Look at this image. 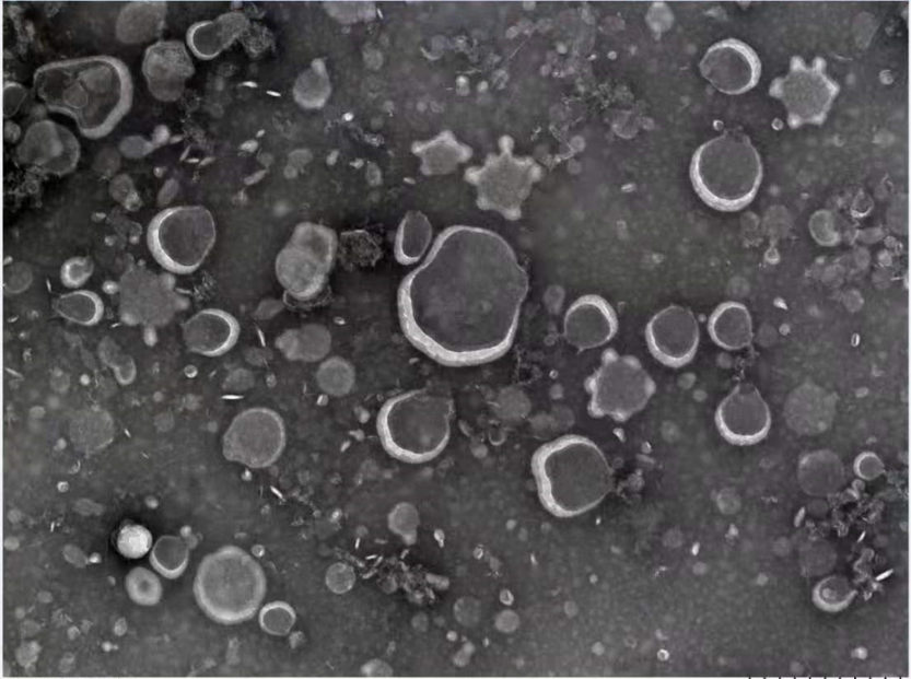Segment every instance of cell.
Listing matches in <instances>:
<instances>
[{
	"label": "cell",
	"mask_w": 911,
	"mask_h": 679,
	"mask_svg": "<svg viewBox=\"0 0 911 679\" xmlns=\"http://www.w3.org/2000/svg\"><path fill=\"white\" fill-rule=\"evenodd\" d=\"M617 328L616 312L605 298L595 294L575 300L563 318V336L579 350L605 344L615 336Z\"/></svg>",
	"instance_id": "e0dca14e"
},
{
	"label": "cell",
	"mask_w": 911,
	"mask_h": 679,
	"mask_svg": "<svg viewBox=\"0 0 911 679\" xmlns=\"http://www.w3.org/2000/svg\"><path fill=\"white\" fill-rule=\"evenodd\" d=\"M587 389L593 415L624 421L644 408L655 391V383L635 356L610 349L587 379Z\"/></svg>",
	"instance_id": "9c48e42d"
},
{
	"label": "cell",
	"mask_w": 911,
	"mask_h": 679,
	"mask_svg": "<svg viewBox=\"0 0 911 679\" xmlns=\"http://www.w3.org/2000/svg\"><path fill=\"white\" fill-rule=\"evenodd\" d=\"M285 441L281 415L270 408L253 407L232 420L223 436V454L229 460L262 468L281 456Z\"/></svg>",
	"instance_id": "8fae6325"
},
{
	"label": "cell",
	"mask_w": 911,
	"mask_h": 679,
	"mask_svg": "<svg viewBox=\"0 0 911 679\" xmlns=\"http://www.w3.org/2000/svg\"><path fill=\"white\" fill-rule=\"evenodd\" d=\"M3 95L4 117H9L16 113L25 98L26 92L21 84L8 82L4 84Z\"/></svg>",
	"instance_id": "4dcf8cb0"
},
{
	"label": "cell",
	"mask_w": 911,
	"mask_h": 679,
	"mask_svg": "<svg viewBox=\"0 0 911 679\" xmlns=\"http://www.w3.org/2000/svg\"><path fill=\"white\" fill-rule=\"evenodd\" d=\"M696 192L710 207L735 211L756 196L762 179L760 155L748 136L726 131L700 145L691 159Z\"/></svg>",
	"instance_id": "5b68a950"
},
{
	"label": "cell",
	"mask_w": 911,
	"mask_h": 679,
	"mask_svg": "<svg viewBox=\"0 0 911 679\" xmlns=\"http://www.w3.org/2000/svg\"><path fill=\"white\" fill-rule=\"evenodd\" d=\"M92 272V264L85 258L68 260L61 268V280L65 284L75 286L82 284Z\"/></svg>",
	"instance_id": "f546056e"
},
{
	"label": "cell",
	"mask_w": 911,
	"mask_h": 679,
	"mask_svg": "<svg viewBox=\"0 0 911 679\" xmlns=\"http://www.w3.org/2000/svg\"><path fill=\"white\" fill-rule=\"evenodd\" d=\"M165 1H131L118 13L115 33L125 44L147 43L157 37L165 23Z\"/></svg>",
	"instance_id": "d6986e66"
},
{
	"label": "cell",
	"mask_w": 911,
	"mask_h": 679,
	"mask_svg": "<svg viewBox=\"0 0 911 679\" xmlns=\"http://www.w3.org/2000/svg\"><path fill=\"white\" fill-rule=\"evenodd\" d=\"M246 26L244 14L224 13L212 21L192 25L187 33V44L199 58L210 59L224 50Z\"/></svg>",
	"instance_id": "ffe728a7"
},
{
	"label": "cell",
	"mask_w": 911,
	"mask_h": 679,
	"mask_svg": "<svg viewBox=\"0 0 911 679\" xmlns=\"http://www.w3.org/2000/svg\"><path fill=\"white\" fill-rule=\"evenodd\" d=\"M240 324L230 313L219 308H205L189 317L183 325L186 347L206 356L227 352L240 336Z\"/></svg>",
	"instance_id": "ac0fdd59"
},
{
	"label": "cell",
	"mask_w": 911,
	"mask_h": 679,
	"mask_svg": "<svg viewBox=\"0 0 911 679\" xmlns=\"http://www.w3.org/2000/svg\"><path fill=\"white\" fill-rule=\"evenodd\" d=\"M189 550L186 541L176 536H163L154 545L150 561L163 576L174 578L186 569Z\"/></svg>",
	"instance_id": "d4e9b609"
},
{
	"label": "cell",
	"mask_w": 911,
	"mask_h": 679,
	"mask_svg": "<svg viewBox=\"0 0 911 679\" xmlns=\"http://www.w3.org/2000/svg\"><path fill=\"white\" fill-rule=\"evenodd\" d=\"M194 63L180 42L162 40L145 50L142 72L151 94L161 101L177 99L194 73Z\"/></svg>",
	"instance_id": "2e32d148"
},
{
	"label": "cell",
	"mask_w": 911,
	"mask_h": 679,
	"mask_svg": "<svg viewBox=\"0 0 911 679\" xmlns=\"http://www.w3.org/2000/svg\"><path fill=\"white\" fill-rule=\"evenodd\" d=\"M712 340L726 350H739L752 340V319L747 307L734 301L720 304L708 323Z\"/></svg>",
	"instance_id": "44dd1931"
},
{
	"label": "cell",
	"mask_w": 911,
	"mask_h": 679,
	"mask_svg": "<svg viewBox=\"0 0 911 679\" xmlns=\"http://www.w3.org/2000/svg\"><path fill=\"white\" fill-rule=\"evenodd\" d=\"M715 421L721 434L729 442L751 444L768 433L771 413L758 388L741 383L721 401Z\"/></svg>",
	"instance_id": "9a60e30c"
},
{
	"label": "cell",
	"mask_w": 911,
	"mask_h": 679,
	"mask_svg": "<svg viewBox=\"0 0 911 679\" xmlns=\"http://www.w3.org/2000/svg\"><path fill=\"white\" fill-rule=\"evenodd\" d=\"M699 68L706 81L728 95L749 91L761 73V63L755 50L735 38L713 44L702 57Z\"/></svg>",
	"instance_id": "4fadbf2b"
},
{
	"label": "cell",
	"mask_w": 911,
	"mask_h": 679,
	"mask_svg": "<svg viewBox=\"0 0 911 679\" xmlns=\"http://www.w3.org/2000/svg\"><path fill=\"white\" fill-rule=\"evenodd\" d=\"M432 229L420 213L408 214L399 225L395 239V256L402 265L422 260L432 247Z\"/></svg>",
	"instance_id": "7402d4cb"
},
{
	"label": "cell",
	"mask_w": 911,
	"mask_h": 679,
	"mask_svg": "<svg viewBox=\"0 0 911 679\" xmlns=\"http://www.w3.org/2000/svg\"><path fill=\"white\" fill-rule=\"evenodd\" d=\"M38 97L54 112L71 117L83 136L108 134L128 113L133 85L127 66L106 56L54 61L33 78Z\"/></svg>",
	"instance_id": "7a4b0ae2"
},
{
	"label": "cell",
	"mask_w": 911,
	"mask_h": 679,
	"mask_svg": "<svg viewBox=\"0 0 911 679\" xmlns=\"http://www.w3.org/2000/svg\"><path fill=\"white\" fill-rule=\"evenodd\" d=\"M152 536L141 525L128 524L124 526L117 537V547L127 558H140L151 548Z\"/></svg>",
	"instance_id": "83f0119b"
},
{
	"label": "cell",
	"mask_w": 911,
	"mask_h": 679,
	"mask_svg": "<svg viewBox=\"0 0 911 679\" xmlns=\"http://www.w3.org/2000/svg\"><path fill=\"white\" fill-rule=\"evenodd\" d=\"M16 154L32 169L61 176L75 168L81 150L69 129L52 120H38L27 128Z\"/></svg>",
	"instance_id": "7c38bea8"
},
{
	"label": "cell",
	"mask_w": 911,
	"mask_h": 679,
	"mask_svg": "<svg viewBox=\"0 0 911 679\" xmlns=\"http://www.w3.org/2000/svg\"><path fill=\"white\" fill-rule=\"evenodd\" d=\"M839 90L822 59L808 65L797 56L791 59L789 71L770 85V94L782 102L793 128L824 122Z\"/></svg>",
	"instance_id": "30bf717a"
},
{
	"label": "cell",
	"mask_w": 911,
	"mask_h": 679,
	"mask_svg": "<svg viewBox=\"0 0 911 679\" xmlns=\"http://www.w3.org/2000/svg\"><path fill=\"white\" fill-rule=\"evenodd\" d=\"M337 236L328 226L300 223L275 262L276 276L285 292L297 301L318 296L332 269Z\"/></svg>",
	"instance_id": "ba28073f"
},
{
	"label": "cell",
	"mask_w": 911,
	"mask_h": 679,
	"mask_svg": "<svg viewBox=\"0 0 911 679\" xmlns=\"http://www.w3.org/2000/svg\"><path fill=\"white\" fill-rule=\"evenodd\" d=\"M532 469L539 500L558 517H573L594 508L614 482L602 449L581 435H564L539 447Z\"/></svg>",
	"instance_id": "3957f363"
},
{
	"label": "cell",
	"mask_w": 911,
	"mask_h": 679,
	"mask_svg": "<svg viewBox=\"0 0 911 679\" xmlns=\"http://www.w3.org/2000/svg\"><path fill=\"white\" fill-rule=\"evenodd\" d=\"M55 308L66 319L81 325L96 324L104 311L100 296L86 290L61 295L57 298Z\"/></svg>",
	"instance_id": "cb8c5ba5"
},
{
	"label": "cell",
	"mask_w": 911,
	"mask_h": 679,
	"mask_svg": "<svg viewBox=\"0 0 911 679\" xmlns=\"http://www.w3.org/2000/svg\"><path fill=\"white\" fill-rule=\"evenodd\" d=\"M279 343L280 350L290 359L318 361L329 352L331 337L320 325H306L283 333Z\"/></svg>",
	"instance_id": "603a6c76"
},
{
	"label": "cell",
	"mask_w": 911,
	"mask_h": 679,
	"mask_svg": "<svg viewBox=\"0 0 911 679\" xmlns=\"http://www.w3.org/2000/svg\"><path fill=\"white\" fill-rule=\"evenodd\" d=\"M453 407L447 396L414 389L389 398L377 414L384 448L407 463H425L443 452L452 432Z\"/></svg>",
	"instance_id": "277c9868"
},
{
	"label": "cell",
	"mask_w": 911,
	"mask_h": 679,
	"mask_svg": "<svg viewBox=\"0 0 911 679\" xmlns=\"http://www.w3.org/2000/svg\"><path fill=\"white\" fill-rule=\"evenodd\" d=\"M200 608L214 621L232 624L252 618L266 593L260 564L235 546L223 547L200 562L194 582Z\"/></svg>",
	"instance_id": "8992f818"
},
{
	"label": "cell",
	"mask_w": 911,
	"mask_h": 679,
	"mask_svg": "<svg viewBox=\"0 0 911 679\" xmlns=\"http://www.w3.org/2000/svg\"><path fill=\"white\" fill-rule=\"evenodd\" d=\"M126 586L130 598L140 605H154L162 594L159 578L144 567L130 571L126 578Z\"/></svg>",
	"instance_id": "4316f807"
},
{
	"label": "cell",
	"mask_w": 911,
	"mask_h": 679,
	"mask_svg": "<svg viewBox=\"0 0 911 679\" xmlns=\"http://www.w3.org/2000/svg\"><path fill=\"white\" fill-rule=\"evenodd\" d=\"M259 619L265 631L275 635H284L292 629L295 613L288 604L275 601L261 609Z\"/></svg>",
	"instance_id": "f1b7e54d"
},
{
	"label": "cell",
	"mask_w": 911,
	"mask_h": 679,
	"mask_svg": "<svg viewBox=\"0 0 911 679\" xmlns=\"http://www.w3.org/2000/svg\"><path fill=\"white\" fill-rule=\"evenodd\" d=\"M217 237L211 212L202 206H178L157 213L149 224L148 246L155 260L176 273L195 271Z\"/></svg>",
	"instance_id": "52a82bcc"
},
{
	"label": "cell",
	"mask_w": 911,
	"mask_h": 679,
	"mask_svg": "<svg viewBox=\"0 0 911 679\" xmlns=\"http://www.w3.org/2000/svg\"><path fill=\"white\" fill-rule=\"evenodd\" d=\"M316 379L320 389L330 396L347 395L355 382L353 365L341 356L326 359L318 367Z\"/></svg>",
	"instance_id": "484cf974"
},
{
	"label": "cell",
	"mask_w": 911,
	"mask_h": 679,
	"mask_svg": "<svg viewBox=\"0 0 911 679\" xmlns=\"http://www.w3.org/2000/svg\"><path fill=\"white\" fill-rule=\"evenodd\" d=\"M652 354L669 366H681L694 356L699 346V325L693 313L680 305H670L649 321L645 330Z\"/></svg>",
	"instance_id": "5bb4252c"
},
{
	"label": "cell",
	"mask_w": 911,
	"mask_h": 679,
	"mask_svg": "<svg viewBox=\"0 0 911 679\" xmlns=\"http://www.w3.org/2000/svg\"><path fill=\"white\" fill-rule=\"evenodd\" d=\"M527 291V272L504 238L456 226L402 280L399 319L406 337L430 358L479 364L511 347Z\"/></svg>",
	"instance_id": "6da1fadb"
}]
</instances>
